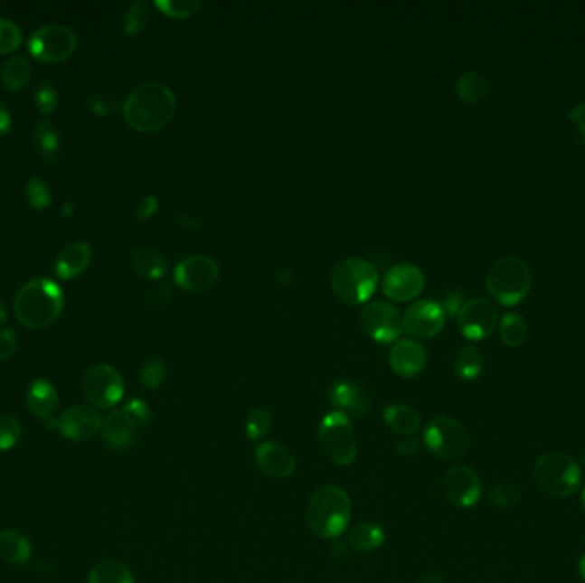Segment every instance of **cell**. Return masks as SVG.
Masks as SVG:
<instances>
[{"instance_id":"cell-1","label":"cell","mask_w":585,"mask_h":583,"mask_svg":"<svg viewBox=\"0 0 585 583\" xmlns=\"http://www.w3.org/2000/svg\"><path fill=\"white\" fill-rule=\"evenodd\" d=\"M176 111L175 93L163 82L149 80L137 86L124 103V118L137 132L153 134L168 126Z\"/></svg>"},{"instance_id":"cell-2","label":"cell","mask_w":585,"mask_h":583,"mask_svg":"<svg viewBox=\"0 0 585 583\" xmlns=\"http://www.w3.org/2000/svg\"><path fill=\"white\" fill-rule=\"evenodd\" d=\"M65 305L62 287L47 277H36L21 286L14 300L17 322L28 329L52 325Z\"/></svg>"},{"instance_id":"cell-3","label":"cell","mask_w":585,"mask_h":583,"mask_svg":"<svg viewBox=\"0 0 585 583\" xmlns=\"http://www.w3.org/2000/svg\"><path fill=\"white\" fill-rule=\"evenodd\" d=\"M305 521L308 529L322 539H337L348 531L351 522V498L339 486L327 484L310 496Z\"/></svg>"},{"instance_id":"cell-4","label":"cell","mask_w":585,"mask_h":583,"mask_svg":"<svg viewBox=\"0 0 585 583\" xmlns=\"http://www.w3.org/2000/svg\"><path fill=\"white\" fill-rule=\"evenodd\" d=\"M379 286L377 268L358 257L341 260L331 272L334 295L348 305H366Z\"/></svg>"},{"instance_id":"cell-5","label":"cell","mask_w":585,"mask_h":583,"mask_svg":"<svg viewBox=\"0 0 585 583\" xmlns=\"http://www.w3.org/2000/svg\"><path fill=\"white\" fill-rule=\"evenodd\" d=\"M151 416L153 412L146 400L130 399L107 416L101 428V440L111 450H127L147 428Z\"/></svg>"},{"instance_id":"cell-6","label":"cell","mask_w":585,"mask_h":583,"mask_svg":"<svg viewBox=\"0 0 585 583\" xmlns=\"http://www.w3.org/2000/svg\"><path fill=\"white\" fill-rule=\"evenodd\" d=\"M534 479L539 489L556 500H565L582 484V467L567 454L550 452L534 464Z\"/></svg>"},{"instance_id":"cell-7","label":"cell","mask_w":585,"mask_h":583,"mask_svg":"<svg viewBox=\"0 0 585 583\" xmlns=\"http://www.w3.org/2000/svg\"><path fill=\"white\" fill-rule=\"evenodd\" d=\"M531 283V270L523 259L515 255L498 259L486 276V287L491 296L505 306L519 305L527 296Z\"/></svg>"},{"instance_id":"cell-8","label":"cell","mask_w":585,"mask_h":583,"mask_svg":"<svg viewBox=\"0 0 585 583\" xmlns=\"http://www.w3.org/2000/svg\"><path fill=\"white\" fill-rule=\"evenodd\" d=\"M316 435L322 450L335 465L346 467L356 460L358 440L353 421L346 414L339 410L327 412L318 425Z\"/></svg>"},{"instance_id":"cell-9","label":"cell","mask_w":585,"mask_h":583,"mask_svg":"<svg viewBox=\"0 0 585 583\" xmlns=\"http://www.w3.org/2000/svg\"><path fill=\"white\" fill-rule=\"evenodd\" d=\"M421 442L435 457L443 460L464 457L471 448L467 428L450 416L433 418L423 429Z\"/></svg>"},{"instance_id":"cell-10","label":"cell","mask_w":585,"mask_h":583,"mask_svg":"<svg viewBox=\"0 0 585 583\" xmlns=\"http://www.w3.org/2000/svg\"><path fill=\"white\" fill-rule=\"evenodd\" d=\"M80 389L91 408L111 409L122 402L126 395V381L117 368L99 362L84 373Z\"/></svg>"},{"instance_id":"cell-11","label":"cell","mask_w":585,"mask_h":583,"mask_svg":"<svg viewBox=\"0 0 585 583\" xmlns=\"http://www.w3.org/2000/svg\"><path fill=\"white\" fill-rule=\"evenodd\" d=\"M78 48V36L69 26L50 23L34 30L28 40V50L36 61L59 63L71 59Z\"/></svg>"},{"instance_id":"cell-12","label":"cell","mask_w":585,"mask_h":583,"mask_svg":"<svg viewBox=\"0 0 585 583\" xmlns=\"http://www.w3.org/2000/svg\"><path fill=\"white\" fill-rule=\"evenodd\" d=\"M362 329L364 334L379 343V344H392L397 343L402 329V315L394 305L385 301H370L362 310Z\"/></svg>"},{"instance_id":"cell-13","label":"cell","mask_w":585,"mask_h":583,"mask_svg":"<svg viewBox=\"0 0 585 583\" xmlns=\"http://www.w3.org/2000/svg\"><path fill=\"white\" fill-rule=\"evenodd\" d=\"M103 421L105 419L95 408L78 404L63 410L57 419L47 421V426L57 429L71 442H88L101 433Z\"/></svg>"},{"instance_id":"cell-14","label":"cell","mask_w":585,"mask_h":583,"mask_svg":"<svg viewBox=\"0 0 585 583\" xmlns=\"http://www.w3.org/2000/svg\"><path fill=\"white\" fill-rule=\"evenodd\" d=\"M445 320L447 314L439 301L420 300L402 315V329L414 341L433 339L443 331Z\"/></svg>"},{"instance_id":"cell-15","label":"cell","mask_w":585,"mask_h":583,"mask_svg":"<svg viewBox=\"0 0 585 583\" xmlns=\"http://www.w3.org/2000/svg\"><path fill=\"white\" fill-rule=\"evenodd\" d=\"M442 491L448 503L458 508H473L481 500L483 484L475 469L456 465L443 475Z\"/></svg>"},{"instance_id":"cell-16","label":"cell","mask_w":585,"mask_h":583,"mask_svg":"<svg viewBox=\"0 0 585 583\" xmlns=\"http://www.w3.org/2000/svg\"><path fill=\"white\" fill-rule=\"evenodd\" d=\"M174 279L178 287L201 293L218 283L220 268L216 260L207 255H189L176 264Z\"/></svg>"},{"instance_id":"cell-17","label":"cell","mask_w":585,"mask_h":583,"mask_svg":"<svg viewBox=\"0 0 585 583\" xmlns=\"http://www.w3.org/2000/svg\"><path fill=\"white\" fill-rule=\"evenodd\" d=\"M458 325L467 341H483L498 325L496 308L485 298L467 300L458 315Z\"/></svg>"},{"instance_id":"cell-18","label":"cell","mask_w":585,"mask_h":583,"mask_svg":"<svg viewBox=\"0 0 585 583\" xmlns=\"http://www.w3.org/2000/svg\"><path fill=\"white\" fill-rule=\"evenodd\" d=\"M425 284L427 277L421 268L412 264H397L385 272L382 289L389 300L404 303L418 298L425 289Z\"/></svg>"},{"instance_id":"cell-19","label":"cell","mask_w":585,"mask_h":583,"mask_svg":"<svg viewBox=\"0 0 585 583\" xmlns=\"http://www.w3.org/2000/svg\"><path fill=\"white\" fill-rule=\"evenodd\" d=\"M257 467L274 479H286L297 469V460L283 443L260 442L253 450Z\"/></svg>"},{"instance_id":"cell-20","label":"cell","mask_w":585,"mask_h":583,"mask_svg":"<svg viewBox=\"0 0 585 583\" xmlns=\"http://www.w3.org/2000/svg\"><path fill=\"white\" fill-rule=\"evenodd\" d=\"M427 362V349L414 339H399L389 354V364L392 371L402 379H412L420 375L425 370Z\"/></svg>"},{"instance_id":"cell-21","label":"cell","mask_w":585,"mask_h":583,"mask_svg":"<svg viewBox=\"0 0 585 583\" xmlns=\"http://www.w3.org/2000/svg\"><path fill=\"white\" fill-rule=\"evenodd\" d=\"M329 399L334 410H339L349 418H364L372 408L362 385L351 379L337 380L329 392Z\"/></svg>"},{"instance_id":"cell-22","label":"cell","mask_w":585,"mask_h":583,"mask_svg":"<svg viewBox=\"0 0 585 583\" xmlns=\"http://www.w3.org/2000/svg\"><path fill=\"white\" fill-rule=\"evenodd\" d=\"M91 259H93L91 247L86 241H76L59 253L55 262V274L62 281H71L88 268Z\"/></svg>"},{"instance_id":"cell-23","label":"cell","mask_w":585,"mask_h":583,"mask_svg":"<svg viewBox=\"0 0 585 583\" xmlns=\"http://www.w3.org/2000/svg\"><path fill=\"white\" fill-rule=\"evenodd\" d=\"M26 406L33 416L50 421L59 408V394L53 383L45 379L34 380L26 392Z\"/></svg>"},{"instance_id":"cell-24","label":"cell","mask_w":585,"mask_h":583,"mask_svg":"<svg viewBox=\"0 0 585 583\" xmlns=\"http://www.w3.org/2000/svg\"><path fill=\"white\" fill-rule=\"evenodd\" d=\"M383 423L399 437H412L421 428V416L408 404H391L383 409Z\"/></svg>"},{"instance_id":"cell-25","label":"cell","mask_w":585,"mask_h":583,"mask_svg":"<svg viewBox=\"0 0 585 583\" xmlns=\"http://www.w3.org/2000/svg\"><path fill=\"white\" fill-rule=\"evenodd\" d=\"M30 539L19 531L5 529L0 532V559L9 565H24L32 558Z\"/></svg>"},{"instance_id":"cell-26","label":"cell","mask_w":585,"mask_h":583,"mask_svg":"<svg viewBox=\"0 0 585 583\" xmlns=\"http://www.w3.org/2000/svg\"><path fill=\"white\" fill-rule=\"evenodd\" d=\"M33 142L38 155L50 163H55L62 153V139L59 128L52 122L43 120L33 128Z\"/></svg>"},{"instance_id":"cell-27","label":"cell","mask_w":585,"mask_h":583,"mask_svg":"<svg viewBox=\"0 0 585 583\" xmlns=\"http://www.w3.org/2000/svg\"><path fill=\"white\" fill-rule=\"evenodd\" d=\"M130 266L136 270V274H139L141 277L156 281L161 279L166 274V259L163 257V253H159L155 249H137L130 253Z\"/></svg>"},{"instance_id":"cell-28","label":"cell","mask_w":585,"mask_h":583,"mask_svg":"<svg viewBox=\"0 0 585 583\" xmlns=\"http://www.w3.org/2000/svg\"><path fill=\"white\" fill-rule=\"evenodd\" d=\"M385 531L377 522H363L348 532V544L358 552H373L385 542Z\"/></svg>"},{"instance_id":"cell-29","label":"cell","mask_w":585,"mask_h":583,"mask_svg":"<svg viewBox=\"0 0 585 583\" xmlns=\"http://www.w3.org/2000/svg\"><path fill=\"white\" fill-rule=\"evenodd\" d=\"M88 583H136L132 569L124 561L105 559L91 568Z\"/></svg>"},{"instance_id":"cell-30","label":"cell","mask_w":585,"mask_h":583,"mask_svg":"<svg viewBox=\"0 0 585 583\" xmlns=\"http://www.w3.org/2000/svg\"><path fill=\"white\" fill-rule=\"evenodd\" d=\"M0 80L11 91L23 89L32 80V63L23 55L11 57L0 71Z\"/></svg>"},{"instance_id":"cell-31","label":"cell","mask_w":585,"mask_h":583,"mask_svg":"<svg viewBox=\"0 0 585 583\" xmlns=\"http://www.w3.org/2000/svg\"><path fill=\"white\" fill-rule=\"evenodd\" d=\"M456 91L462 101L479 103L488 95V80L481 72L469 71L460 76Z\"/></svg>"},{"instance_id":"cell-32","label":"cell","mask_w":585,"mask_h":583,"mask_svg":"<svg viewBox=\"0 0 585 583\" xmlns=\"http://www.w3.org/2000/svg\"><path fill=\"white\" fill-rule=\"evenodd\" d=\"M454 368L460 380L473 381L483 373V356L475 346H464L456 356Z\"/></svg>"},{"instance_id":"cell-33","label":"cell","mask_w":585,"mask_h":583,"mask_svg":"<svg viewBox=\"0 0 585 583\" xmlns=\"http://www.w3.org/2000/svg\"><path fill=\"white\" fill-rule=\"evenodd\" d=\"M500 337L508 347H519L527 337V324L517 314H505L500 320Z\"/></svg>"},{"instance_id":"cell-34","label":"cell","mask_w":585,"mask_h":583,"mask_svg":"<svg viewBox=\"0 0 585 583\" xmlns=\"http://www.w3.org/2000/svg\"><path fill=\"white\" fill-rule=\"evenodd\" d=\"M149 21H151L149 4L143 0L132 2L126 11V16H124V32L130 36H136L146 30Z\"/></svg>"},{"instance_id":"cell-35","label":"cell","mask_w":585,"mask_h":583,"mask_svg":"<svg viewBox=\"0 0 585 583\" xmlns=\"http://www.w3.org/2000/svg\"><path fill=\"white\" fill-rule=\"evenodd\" d=\"M270 428H272V418H270L269 410L257 408L247 416L243 431L249 440L259 442L269 435Z\"/></svg>"},{"instance_id":"cell-36","label":"cell","mask_w":585,"mask_h":583,"mask_svg":"<svg viewBox=\"0 0 585 583\" xmlns=\"http://www.w3.org/2000/svg\"><path fill=\"white\" fill-rule=\"evenodd\" d=\"M168 377V366L163 358H151L139 370V380L147 390H158Z\"/></svg>"},{"instance_id":"cell-37","label":"cell","mask_w":585,"mask_h":583,"mask_svg":"<svg viewBox=\"0 0 585 583\" xmlns=\"http://www.w3.org/2000/svg\"><path fill=\"white\" fill-rule=\"evenodd\" d=\"M165 16L184 19L193 16L201 11L204 2L201 0H158L155 4Z\"/></svg>"},{"instance_id":"cell-38","label":"cell","mask_w":585,"mask_h":583,"mask_svg":"<svg viewBox=\"0 0 585 583\" xmlns=\"http://www.w3.org/2000/svg\"><path fill=\"white\" fill-rule=\"evenodd\" d=\"M23 435V426L16 416H0V452H9L16 447Z\"/></svg>"},{"instance_id":"cell-39","label":"cell","mask_w":585,"mask_h":583,"mask_svg":"<svg viewBox=\"0 0 585 583\" xmlns=\"http://www.w3.org/2000/svg\"><path fill=\"white\" fill-rule=\"evenodd\" d=\"M523 498V489L514 483H498L490 491L491 503L500 508H514Z\"/></svg>"},{"instance_id":"cell-40","label":"cell","mask_w":585,"mask_h":583,"mask_svg":"<svg viewBox=\"0 0 585 583\" xmlns=\"http://www.w3.org/2000/svg\"><path fill=\"white\" fill-rule=\"evenodd\" d=\"M23 42V33L14 21L0 17V55L13 53Z\"/></svg>"},{"instance_id":"cell-41","label":"cell","mask_w":585,"mask_h":583,"mask_svg":"<svg viewBox=\"0 0 585 583\" xmlns=\"http://www.w3.org/2000/svg\"><path fill=\"white\" fill-rule=\"evenodd\" d=\"M26 199L33 209L43 211L52 202V193H50L47 183L42 178L33 176L26 183Z\"/></svg>"},{"instance_id":"cell-42","label":"cell","mask_w":585,"mask_h":583,"mask_svg":"<svg viewBox=\"0 0 585 583\" xmlns=\"http://www.w3.org/2000/svg\"><path fill=\"white\" fill-rule=\"evenodd\" d=\"M34 105H36L38 111L43 113V115L55 113L57 107H59L57 89L48 82H42L34 91Z\"/></svg>"},{"instance_id":"cell-43","label":"cell","mask_w":585,"mask_h":583,"mask_svg":"<svg viewBox=\"0 0 585 583\" xmlns=\"http://www.w3.org/2000/svg\"><path fill=\"white\" fill-rule=\"evenodd\" d=\"M19 339L13 329L0 331V362H9L16 354Z\"/></svg>"},{"instance_id":"cell-44","label":"cell","mask_w":585,"mask_h":583,"mask_svg":"<svg viewBox=\"0 0 585 583\" xmlns=\"http://www.w3.org/2000/svg\"><path fill=\"white\" fill-rule=\"evenodd\" d=\"M86 105H88V108L93 111V113H96V115H103V117L105 115H110L117 108V101L111 96L99 95V93L88 96Z\"/></svg>"},{"instance_id":"cell-45","label":"cell","mask_w":585,"mask_h":583,"mask_svg":"<svg viewBox=\"0 0 585 583\" xmlns=\"http://www.w3.org/2000/svg\"><path fill=\"white\" fill-rule=\"evenodd\" d=\"M394 452L399 457L410 458L420 452V442L412 437H402L394 443Z\"/></svg>"},{"instance_id":"cell-46","label":"cell","mask_w":585,"mask_h":583,"mask_svg":"<svg viewBox=\"0 0 585 583\" xmlns=\"http://www.w3.org/2000/svg\"><path fill=\"white\" fill-rule=\"evenodd\" d=\"M158 197H155V195H146L143 201L139 202V205H137V209H136V216H137L139 220H143V221L149 220V218H153V216H155V212L158 211Z\"/></svg>"},{"instance_id":"cell-47","label":"cell","mask_w":585,"mask_h":583,"mask_svg":"<svg viewBox=\"0 0 585 583\" xmlns=\"http://www.w3.org/2000/svg\"><path fill=\"white\" fill-rule=\"evenodd\" d=\"M464 295L462 293H450L447 298H445V301H443V310H445V314L447 315L450 316H458L459 315L460 310H462V306H464Z\"/></svg>"},{"instance_id":"cell-48","label":"cell","mask_w":585,"mask_h":583,"mask_svg":"<svg viewBox=\"0 0 585 583\" xmlns=\"http://www.w3.org/2000/svg\"><path fill=\"white\" fill-rule=\"evenodd\" d=\"M569 118L570 122L577 124L579 132L585 130V101H582L580 105H577L573 110L570 111Z\"/></svg>"},{"instance_id":"cell-49","label":"cell","mask_w":585,"mask_h":583,"mask_svg":"<svg viewBox=\"0 0 585 583\" xmlns=\"http://www.w3.org/2000/svg\"><path fill=\"white\" fill-rule=\"evenodd\" d=\"M11 113L7 110V107L0 101V137H4L9 130H11Z\"/></svg>"},{"instance_id":"cell-50","label":"cell","mask_w":585,"mask_h":583,"mask_svg":"<svg viewBox=\"0 0 585 583\" xmlns=\"http://www.w3.org/2000/svg\"><path fill=\"white\" fill-rule=\"evenodd\" d=\"M418 583H445L443 582L442 577L440 575H427V577H423L421 580Z\"/></svg>"},{"instance_id":"cell-51","label":"cell","mask_w":585,"mask_h":583,"mask_svg":"<svg viewBox=\"0 0 585 583\" xmlns=\"http://www.w3.org/2000/svg\"><path fill=\"white\" fill-rule=\"evenodd\" d=\"M7 318V308H5V303L0 298V324Z\"/></svg>"},{"instance_id":"cell-52","label":"cell","mask_w":585,"mask_h":583,"mask_svg":"<svg viewBox=\"0 0 585 583\" xmlns=\"http://www.w3.org/2000/svg\"><path fill=\"white\" fill-rule=\"evenodd\" d=\"M579 573H580V577L585 582V554L579 559Z\"/></svg>"},{"instance_id":"cell-53","label":"cell","mask_w":585,"mask_h":583,"mask_svg":"<svg viewBox=\"0 0 585 583\" xmlns=\"http://www.w3.org/2000/svg\"><path fill=\"white\" fill-rule=\"evenodd\" d=\"M580 504H582V508H584L585 512V486L584 489H582V494H580Z\"/></svg>"},{"instance_id":"cell-54","label":"cell","mask_w":585,"mask_h":583,"mask_svg":"<svg viewBox=\"0 0 585 583\" xmlns=\"http://www.w3.org/2000/svg\"><path fill=\"white\" fill-rule=\"evenodd\" d=\"M582 464H584V465H585V457L582 458Z\"/></svg>"}]
</instances>
